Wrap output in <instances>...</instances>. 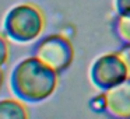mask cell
Here are the masks:
<instances>
[{
    "label": "cell",
    "instance_id": "2",
    "mask_svg": "<svg viewBox=\"0 0 130 119\" xmlns=\"http://www.w3.org/2000/svg\"><path fill=\"white\" fill-rule=\"evenodd\" d=\"M45 28V17L37 6L21 3L7 11L3 29L7 39L17 43L35 41Z\"/></svg>",
    "mask_w": 130,
    "mask_h": 119
},
{
    "label": "cell",
    "instance_id": "8",
    "mask_svg": "<svg viewBox=\"0 0 130 119\" xmlns=\"http://www.w3.org/2000/svg\"><path fill=\"white\" fill-rule=\"evenodd\" d=\"M113 6L118 16L130 17V0H113Z\"/></svg>",
    "mask_w": 130,
    "mask_h": 119
},
{
    "label": "cell",
    "instance_id": "4",
    "mask_svg": "<svg viewBox=\"0 0 130 119\" xmlns=\"http://www.w3.org/2000/svg\"><path fill=\"white\" fill-rule=\"evenodd\" d=\"M34 56H37L56 73H60L66 70L73 60V46L67 38L55 34L46 37L38 43Z\"/></svg>",
    "mask_w": 130,
    "mask_h": 119
},
{
    "label": "cell",
    "instance_id": "5",
    "mask_svg": "<svg viewBox=\"0 0 130 119\" xmlns=\"http://www.w3.org/2000/svg\"><path fill=\"white\" fill-rule=\"evenodd\" d=\"M105 111L115 118H130V77L104 91Z\"/></svg>",
    "mask_w": 130,
    "mask_h": 119
},
{
    "label": "cell",
    "instance_id": "1",
    "mask_svg": "<svg viewBox=\"0 0 130 119\" xmlns=\"http://www.w3.org/2000/svg\"><path fill=\"white\" fill-rule=\"evenodd\" d=\"M57 74L37 56L17 63L10 76V87L18 99L29 104L45 101L57 87Z\"/></svg>",
    "mask_w": 130,
    "mask_h": 119
},
{
    "label": "cell",
    "instance_id": "10",
    "mask_svg": "<svg viewBox=\"0 0 130 119\" xmlns=\"http://www.w3.org/2000/svg\"><path fill=\"white\" fill-rule=\"evenodd\" d=\"M90 104H91V107H92L94 111H98V112L105 111V97H104V93L99 94V95H96L95 98L90 102Z\"/></svg>",
    "mask_w": 130,
    "mask_h": 119
},
{
    "label": "cell",
    "instance_id": "6",
    "mask_svg": "<svg viewBox=\"0 0 130 119\" xmlns=\"http://www.w3.org/2000/svg\"><path fill=\"white\" fill-rule=\"evenodd\" d=\"M24 101L13 98L0 99V118H20L24 119L28 116Z\"/></svg>",
    "mask_w": 130,
    "mask_h": 119
},
{
    "label": "cell",
    "instance_id": "12",
    "mask_svg": "<svg viewBox=\"0 0 130 119\" xmlns=\"http://www.w3.org/2000/svg\"><path fill=\"white\" fill-rule=\"evenodd\" d=\"M3 83V71H2V67H0V85Z\"/></svg>",
    "mask_w": 130,
    "mask_h": 119
},
{
    "label": "cell",
    "instance_id": "3",
    "mask_svg": "<svg viewBox=\"0 0 130 119\" xmlns=\"http://www.w3.org/2000/svg\"><path fill=\"white\" fill-rule=\"evenodd\" d=\"M90 79L96 88L105 91L129 79V71L120 53L110 52L95 59L90 69Z\"/></svg>",
    "mask_w": 130,
    "mask_h": 119
},
{
    "label": "cell",
    "instance_id": "7",
    "mask_svg": "<svg viewBox=\"0 0 130 119\" xmlns=\"http://www.w3.org/2000/svg\"><path fill=\"white\" fill-rule=\"evenodd\" d=\"M115 32L122 42L130 45V17L118 16L115 23Z\"/></svg>",
    "mask_w": 130,
    "mask_h": 119
},
{
    "label": "cell",
    "instance_id": "9",
    "mask_svg": "<svg viewBox=\"0 0 130 119\" xmlns=\"http://www.w3.org/2000/svg\"><path fill=\"white\" fill-rule=\"evenodd\" d=\"M9 55H10V51H9L7 38L0 34V67L9 60Z\"/></svg>",
    "mask_w": 130,
    "mask_h": 119
},
{
    "label": "cell",
    "instance_id": "11",
    "mask_svg": "<svg viewBox=\"0 0 130 119\" xmlns=\"http://www.w3.org/2000/svg\"><path fill=\"white\" fill-rule=\"evenodd\" d=\"M119 53H120L123 62L126 63L127 71H129V77H130V45H126L124 48H122L120 51H119Z\"/></svg>",
    "mask_w": 130,
    "mask_h": 119
}]
</instances>
